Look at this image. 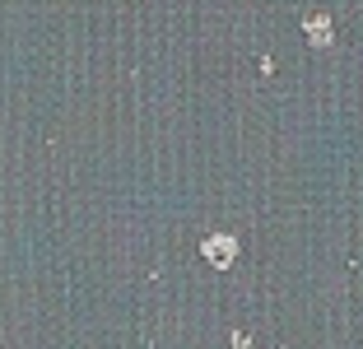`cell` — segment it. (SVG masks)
<instances>
[{"label": "cell", "instance_id": "6da1fadb", "mask_svg": "<svg viewBox=\"0 0 363 349\" xmlns=\"http://www.w3.org/2000/svg\"><path fill=\"white\" fill-rule=\"evenodd\" d=\"M201 252H205V261L214 265V270H228V265L238 261V238H228V233H210L201 243Z\"/></svg>", "mask_w": 363, "mask_h": 349}, {"label": "cell", "instance_id": "7a4b0ae2", "mask_svg": "<svg viewBox=\"0 0 363 349\" xmlns=\"http://www.w3.org/2000/svg\"><path fill=\"white\" fill-rule=\"evenodd\" d=\"M303 33H308L312 47H331L335 43V28H331V19H326V14H308V19H303Z\"/></svg>", "mask_w": 363, "mask_h": 349}, {"label": "cell", "instance_id": "3957f363", "mask_svg": "<svg viewBox=\"0 0 363 349\" xmlns=\"http://www.w3.org/2000/svg\"><path fill=\"white\" fill-rule=\"evenodd\" d=\"M252 345V336H247V331H233V349H247Z\"/></svg>", "mask_w": 363, "mask_h": 349}]
</instances>
